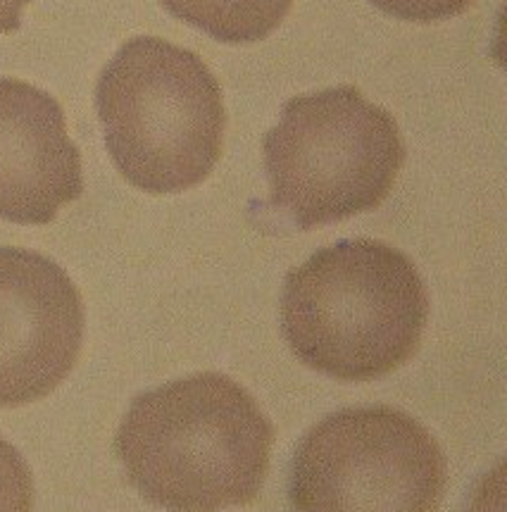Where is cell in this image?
<instances>
[{"instance_id":"cell-1","label":"cell","mask_w":507,"mask_h":512,"mask_svg":"<svg viewBox=\"0 0 507 512\" xmlns=\"http://www.w3.org/2000/svg\"><path fill=\"white\" fill-rule=\"evenodd\" d=\"M274 427L258 401L217 372L141 393L120 424L115 453L129 484L169 510H219L260 496Z\"/></svg>"},{"instance_id":"cell-9","label":"cell","mask_w":507,"mask_h":512,"mask_svg":"<svg viewBox=\"0 0 507 512\" xmlns=\"http://www.w3.org/2000/svg\"><path fill=\"white\" fill-rule=\"evenodd\" d=\"M34 508V479L29 465L12 448L0 439V510L27 512Z\"/></svg>"},{"instance_id":"cell-5","label":"cell","mask_w":507,"mask_h":512,"mask_svg":"<svg viewBox=\"0 0 507 512\" xmlns=\"http://www.w3.org/2000/svg\"><path fill=\"white\" fill-rule=\"evenodd\" d=\"M446 482L441 446L417 420L388 405L348 408L303 436L291 501L317 512H431Z\"/></svg>"},{"instance_id":"cell-6","label":"cell","mask_w":507,"mask_h":512,"mask_svg":"<svg viewBox=\"0 0 507 512\" xmlns=\"http://www.w3.org/2000/svg\"><path fill=\"white\" fill-rule=\"evenodd\" d=\"M84 341V303L46 255L0 246V408L36 403L70 377Z\"/></svg>"},{"instance_id":"cell-2","label":"cell","mask_w":507,"mask_h":512,"mask_svg":"<svg viewBox=\"0 0 507 512\" xmlns=\"http://www.w3.org/2000/svg\"><path fill=\"white\" fill-rule=\"evenodd\" d=\"M429 293L415 262L374 239L338 241L286 274L281 327L291 353L338 382H374L415 358Z\"/></svg>"},{"instance_id":"cell-8","label":"cell","mask_w":507,"mask_h":512,"mask_svg":"<svg viewBox=\"0 0 507 512\" xmlns=\"http://www.w3.org/2000/svg\"><path fill=\"white\" fill-rule=\"evenodd\" d=\"M181 22L224 43L267 39L289 15L293 0H160Z\"/></svg>"},{"instance_id":"cell-11","label":"cell","mask_w":507,"mask_h":512,"mask_svg":"<svg viewBox=\"0 0 507 512\" xmlns=\"http://www.w3.org/2000/svg\"><path fill=\"white\" fill-rule=\"evenodd\" d=\"M34 0H0V34H12L20 29L22 12Z\"/></svg>"},{"instance_id":"cell-4","label":"cell","mask_w":507,"mask_h":512,"mask_svg":"<svg viewBox=\"0 0 507 512\" xmlns=\"http://www.w3.org/2000/svg\"><path fill=\"white\" fill-rule=\"evenodd\" d=\"M403 165L398 122L358 86L291 98L265 136L269 205L303 231L377 210Z\"/></svg>"},{"instance_id":"cell-3","label":"cell","mask_w":507,"mask_h":512,"mask_svg":"<svg viewBox=\"0 0 507 512\" xmlns=\"http://www.w3.org/2000/svg\"><path fill=\"white\" fill-rule=\"evenodd\" d=\"M96 105L110 158L136 189L189 191L222 158L219 81L196 53L158 36L124 43L100 72Z\"/></svg>"},{"instance_id":"cell-10","label":"cell","mask_w":507,"mask_h":512,"mask_svg":"<svg viewBox=\"0 0 507 512\" xmlns=\"http://www.w3.org/2000/svg\"><path fill=\"white\" fill-rule=\"evenodd\" d=\"M369 3L377 5L386 15L398 17V20L431 24L462 15L477 0H369Z\"/></svg>"},{"instance_id":"cell-7","label":"cell","mask_w":507,"mask_h":512,"mask_svg":"<svg viewBox=\"0 0 507 512\" xmlns=\"http://www.w3.org/2000/svg\"><path fill=\"white\" fill-rule=\"evenodd\" d=\"M81 193V155L60 103L27 81L0 79V220L50 224Z\"/></svg>"}]
</instances>
